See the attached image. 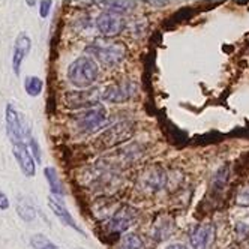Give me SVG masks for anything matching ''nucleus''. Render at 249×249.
<instances>
[{
  "instance_id": "f257e3e1",
  "label": "nucleus",
  "mask_w": 249,
  "mask_h": 249,
  "mask_svg": "<svg viewBox=\"0 0 249 249\" xmlns=\"http://www.w3.org/2000/svg\"><path fill=\"white\" fill-rule=\"evenodd\" d=\"M99 75V68L96 62L89 57L81 56L75 59L68 68V78L71 84H74L78 89H87L90 87Z\"/></svg>"
},
{
  "instance_id": "f03ea898",
  "label": "nucleus",
  "mask_w": 249,
  "mask_h": 249,
  "mask_svg": "<svg viewBox=\"0 0 249 249\" xmlns=\"http://www.w3.org/2000/svg\"><path fill=\"white\" fill-rule=\"evenodd\" d=\"M135 131V124L131 120H123L116 123L114 126L108 128L107 131H104L99 137H98V147L101 150H107V149H113L124 141H128Z\"/></svg>"
},
{
  "instance_id": "7ed1b4c3",
  "label": "nucleus",
  "mask_w": 249,
  "mask_h": 249,
  "mask_svg": "<svg viewBox=\"0 0 249 249\" xmlns=\"http://www.w3.org/2000/svg\"><path fill=\"white\" fill-rule=\"evenodd\" d=\"M87 53H90L92 56H95L101 63L107 66H114L119 65L124 56H126V48L122 45L120 42H95L92 45H89L86 48Z\"/></svg>"
},
{
  "instance_id": "20e7f679",
  "label": "nucleus",
  "mask_w": 249,
  "mask_h": 249,
  "mask_svg": "<svg viewBox=\"0 0 249 249\" xmlns=\"http://www.w3.org/2000/svg\"><path fill=\"white\" fill-rule=\"evenodd\" d=\"M20 116L21 114H18V111L11 104L6 105V134L8 138L11 140L12 146L26 143L24 140L30 138L29 128H26V124L23 123Z\"/></svg>"
},
{
  "instance_id": "39448f33",
  "label": "nucleus",
  "mask_w": 249,
  "mask_h": 249,
  "mask_svg": "<svg viewBox=\"0 0 249 249\" xmlns=\"http://www.w3.org/2000/svg\"><path fill=\"white\" fill-rule=\"evenodd\" d=\"M137 221H138L137 209L131 206H123L110 218V221L107 222V227H108L110 233L120 234V233H124V231H128V228H131L132 225H135Z\"/></svg>"
},
{
  "instance_id": "423d86ee",
  "label": "nucleus",
  "mask_w": 249,
  "mask_h": 249,
  "mask_svg": "<svg viewBox=\"0 0 249 249\" xmlns=\"http://www.w3.org/2000/svg\"><path fill=\"white\" fill-rule=\"evenodd\" d=\"M66 105L71 108H92V107L101 105L99 101L102 99V93L99 92L98 87L86 89V90H75L66 93Z\"/></svg>"
},
{
  "instance_id": "0eeeda50",
  "label": "nucleus",
  "mask_w": 249,
  "mask_h": 249,
  "mask_svg": "<svg viewBox=\"0 0 249 249\" xmlns=\"http://www.w3.org/2000/svg\"><path fill=\"white\" fill-rule=\"evenodd\" d=\"M107 122V110L102 105L84 110L78 117V128L86 134H92L101 129Z\"/></svg>"
},
{
  "instance_id": "6e6552de",
  "label": "nucleus",
  "mask_w": 249,
  "mask_h": 249,
  "mask_svg": "<svg viewBox=\"0 0 249 249\" xmlns=\"http://www.w3.org/2000/svg\"><path fill=\"white\" fill-rule=\"evenodd\" d=\"M137 90V86L131 81H123L107 87L102 92V101L110 104H122L129 101Z\"/></svg>"
},
{
  "instance_id": "1a4fd4ad",
  "label": "nucleus",
  "mask_w": 249,
  "mask_h": 249,
  "mask_svg": "<svg viewBox=\"0 0 249 249\" xmlns=\"http://www.w3.org/2000/svg\"><path fill=\"white\" fill-rule=\"evenodd\" d=\"M96 27L102 35H105V36H113V35H119L126 27V21H124L123 17H120L119 14L107 11L98 17Z\"/></svg>"
},
{
  "instance_id": "9d476101",
  "label": "nucleus",
  "mask_w": 249,
  "mask_h": 249,
  "mask_svg": "<svg viewBox=\"0 0 249 249\" xmlns=\"http://www.w3.org/2000/svg\"><path fill=\"white\" fill-rule=\"evenodd\" d=\"M215 236H216L215 225L210 222L200 224L191 233V245L194 249H210V246L215 242Z\"/></svg>"
},
{
  "instance_id": "9b49d317",
  "label": "nucleus",
  "mask_w": 249,
  "mask_h": 249,
  "mask_svg": "<svg viewBox=\"0 0 249 249\" xmlns=\"http://www.w3.org/2000/svg\"><path fill=\"white\" fill-rule=\"evenodd\" d=\"M12 152L17 162L20 165V170L26 177H33L36 174V161H35V158L30 153V149L26 143L12 146Z\"/></svg>"
},
{
  "instance_id": "f8f14e48",
  "label": "nucleus",
  "mask_w": 249,
  "mask_h": 249,
  "mask_svg": "<svg viewBox=\"0 0 249 249\" xmlns=\"http://www.w3.org/2000/svg\"><path fill=\"white\" fill-rule=\"evenodd\" d=\"M48 206H50V209L53 210V213H54V215L60 219V222H62L63 225L71 227L72 230H75L77 233L86 236V233L80 228V225L75 222V219L72 218V215H71V213L68 212V209L65 207V204H63V201L60 200V197H54V195H51V197H48Z\"/></svg>"
},
{
  "instance_id": "ddd939ff",
  "label": "nucleus",
  "mask_w": 249,
  "mask_h": 249,
  "mask_svg": "<svg viewBox=\"0 0 249 249\" xmlns=\"http://www.w3.org/2000/svg\"><path fill=\"white\" fill-rule=\"evenodd\" d=\"M32 48V41L26 33H20L15 39L14 45V54H12V69L15 75H20L21 63L29 54V51Z\"/></svg>"
},
{
  "instance_id": "4468645a",
  "label": "nucleus",
  "mask_w": 249,
  "mask_h": 249,
  "mask_svg": "<svg viewBox=\"0 0 249 249\" xmlns=\"http://www.w3.org/2000/svg\"><path fill=\"white\" fill-rule=\"evenodd\" d=\"M44 174H45V179L51 188V194L54 195V197H65L66 195V189L60 180L59 177V173L54 167H45L44 170Z\"/></svg>"
},
{
  "instance_id": "2eb2a0df",
  "label": "nucleus",
  "mask_w": 249,
  "mask_h": 249,
  "mask_svg": "<svg viewBox=\"0 0 249 249\" xmlns=\"http://www.w3.org/2000/svg\"><path fill=\"white\" fill-rule=\"evenodd\" d=\"M143 179H144L146 188H149L150 191H156L159 188H162V185L165 183V173L159 167H153L146 171Z\"/></svg>"
},
{
  "instance_id": "dca6fc26",
  "label": "nucleus",
  "mask_w": 249,
  "mask_h": 249,
  "mask_svg": "<svg viewBox=\"0 0 249 249\" xmlns=\"http://www.w3.org/2000/svg\"><path fill=\"white\" fill-rule=\"evenodd\" d=\"M119 249H146V246H144V242L141 240L137 234L128 233L122 237Z\"/></svg>"
},
{
  "instance_id": "f3484780",
  "label": "nucleus",
  "mask_w": 249,
  "mask_h": 249,
  "mask_svg": "<svg viewBox=\"0 0 249 249\" xmlns=\"http://www.w3.org/2000/svg\"><path fill=\"white\" fill-rule=\"evenodd\" d=\"M24 89L29 96H39L44 89V83L39 77H27L24 81Z\"/></svg>"
},
{
  "instance_id": "a211bd4d",
  "label": "nucleus",
  "mask_w": 249,
  "mask_h": 249,
  "mask_svg": "<svg viewBox=\"0 0 249 249\" xmlns=\"http://www.w3.org/2000/svg\"><path fill=\"white\" fill-rule=\"evenodd\" d=\"M30 245L32 249H59V246H56L50 239H47L42 234H35L30 239Z\"/></svg>"
},
{
  "instance_id": "6ab92c4d",
  "label": "nucleus",
  "mask_w": 249,
  "mask_h": 249,
  "mask_svg": "<svg viewBox=\"0 0 249 249\" xmlns=\"http://www.w3.org/2000/svg\"><path fill=\"white\" fill-rule=\"evenodd\" d=\"M105 6H110L108 11L110 12H114V14H124V12H129L132 11L135 6V3L132 2H105Z\"/></svg>"
},
{
  "instance_id": "aec40b11",
  "label": "nucleus",
  "mask_w": 249,
  "mask_h": 249,
  "mask_svg": "<svg viewBox=\"0 0 249 249\" xmlns=\"http://www.w3.org/2000/svg\"><path fill=\"white\" fill-rule=\"evenodd\" d=\"M17 210H18V215L24 219V221H32L35 218V210L30 206V203H27L26 200H20L18 206H17Z\"/></svg>"
},
{
  "instance_id": "412c9836",
  "label": "nucleus",
  "mask_w": 249,
  "mask_h": 249,
  "mask_svg": "<svg viewBox=\"0 0 249 249\" xmlns=\"http://www.w3.org/2000/svg\"><path fill=\"white\" fill-rule=\"evenodd\" d=\"M29 147H30V150H32V155H33V158H35V161H36L38 164H41V147H39V144H38V141L35 140L33 137L29 138Z\"/></svg>"
},
{
  "instance_id": "4be33fe9",
  "label": "nucleus",
  "mask_w": 249,
  "mask_h": 249,
  "mask_svg": "<svg viewBox=\"0 0 249 249\" xmlns=\"http://www.w3.org/2000/svg\"><path fill=\"white\" fill-rule=\"evenodd\" d=\"M39 15L42 17V18H47L48 14H50V9L53 6V2L51 0H42V2L39 3Z\"/></svg>"
},
{
  "instance_id": "5701e85b",
  "label": "nucleus",
  "mask_w": 249,
  "mask_h": 249,
  "mask_svg": "<svg viewBox=\"0 0 249 249\" xmlns=\"http://www.w3.org/2000/svg\"><path fill=\"white\" fill-rule=\"evenodd\" d=\"M9 207V200H8V195L5 192L0 191V210H6Z\"/></svg>"
},
{
  "instance_id": "b1692460",
  "label": "nucleus",
  "mask_w": 249,
  "mask_h": 249,
  "mask_svg": "<svg viewBox=\"0 0 249 249\" xmlns=\"http://www.w3.org/2000/svg\"><path fill=\"white\" fill-rule=\"evenodd\" d=\"M165 249H186L183 245H180V243H176V245H170L168 248H165Z\"/></svg>"
},
{
  "instance_id": "393cba45",
  "label": "nucleus",
  "mask_w": 249,
  "mask_h": 249,
  "mask_svg": "<svg viewBox=\"0 0 249 249\" xmlns=\"http://www.w3.org/2000/svg\"><path fill=\"white\" fill-rule=\"evenodd\" d=\"M27 5H29V6H33L35 2H33V0H27Z\"/></svg>"
}]
</instances>
